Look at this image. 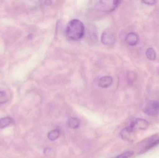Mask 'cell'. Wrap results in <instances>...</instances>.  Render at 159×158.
I'll return each mask as SVG.
<instances>
[{
	"label": "cell",
	"instance_id": "1",
	"mask_svg": "<svg viewBox=\"0 0 159 158\" xmlns=\"http://www.w3.org/2000/svg\"><path fill=\"white\" fill-rule=\"evenodd\" d=\"M65 32L70 40L72 41L80 40L83 37L85 33L84 24L79 19H73L67 25Z\"/></svg>",
	"mask_w": 159,
	"mask_h": 158
},
{
	"label": "cell",
	"instance_id": "2",
	"mask_svg": "<svg viewBox=\"0 0 159 158\" xmlns=\"http://www.w3.org/2000/svg\"><path fill=\"white\" fill-rule=\"evenodd\" d=\"M121 2L120 1H99L96 5V8L99 10L105 12L112 11L117 7L118 6Z\"/></svg>",
	"mask_w": 159,
	"mask_h": 158
},
{
	"label": "cell",
	"instance_id": "3",
	"mask_svg": "<svg viewBox=\"0 0 159 158\" xmlns=\"http://www.w3.org/2000/svg\"><path fill=\"white\" fill-rule=\"evenodd\" d=\"M149 126V122L143 119H136L133 121L128 128L134 132L135 130H146Z\"/></svg>",
	"mask_w": 159,
	"mask_h": 158
},
{
	"label": "cell",
	"instance_id": "4",
	"mask_svg": "<svg viewBox=\"0 0 159 158\" xmlns=\"http://www.w3.org/2000/svg\"><path fill=\"white\" fill-rule=\"evenodd\" d=\"M144 112L151 117L157 116L159 113V101H154L149 103L145 108Z\"/></svg>",
	"mask_w": 159,
	"mask_h": 158
},
{
	"label": "cell",
	"instance_id": "5",
	"mask_svg": "<svg viewBox=\"0 0 159 158\" xmlns=\"http://www.w3.org/2000/svg\"><path fill=\"white\" fill-rule=\"evenodd\" d=\"M101 41L105 45H113L115 42L114 33L111 30H106L102 33Z\"/></svg>",
	"mask_w": 159,
	"mask_h": 158
},
{
	"label": "cell",
	"instance_id": "6",
	"mask_svg": "<svg viewBox=\"0 0 159 158\" xmlns=\"http://www.w3.org/2000/svg\"><path fill=\"white\" fill-rule=\"evenodd\" d=\"M139 41V37L138 34L134 32H130L128 33L125 38V41L129 45L134 46L138 44Z\"/></svg>",
	"mask_w": 159,
	"mask_h": 158
},
{
	"label": "cell",
	"instance_id": "7",
	"mask_svg": "<svg viewBox=\"0 0 159 158\" xmlns=\"http://www.w3.org/2000/svg\"><path fill=\"white\" fill-rule=\"evenodd\" d=\"M113 83V79L109 76L102 77L99 81V86L103 88L109 87Z\"/></svg>",
	"mask_w": 159,
	"mask_h": 158
},
{
	"label": "cell",
	"instance_id": "8",
	"mask_svg": "<svg viewBox=\"0 0 159 158\" xmlns=\"http://www.w3.org/2000/svg\"><path fill=\"white\" fill-rule=\"evenodd\" d=\"M68 126L71 129H75L78 128L80 125L79 120L76 118H70L68 120Z\"/></svg>",
	"mask_w": 159,
	"mask_h": 158
},
{
	"label": "cell",
	"instance_id": "9",
	"mask_svg": "<svg viewBox=\"0 0 159 158\" xmlns=\"http://www.w3.org/2000/svg\"><path fill=\"white\" fill-rule=\"evenodd\" d=\"M60 135V131L57 129H56L48 133V137L50 141H54L59 138Z\"/></svg>",
	"mask_w": 159,
	"mask_h": 158
},
{
	"label": "cell",
	"instance_id": "10",
	"mask_svg": "<svg viewBox=\"0 0 159 158\" xmlns=\"http://www.w3.org/2000/svg\"><path fill=\"white\" fill-rule=\"evenodd\" d=\"M12 119L8 117L0 119V129H4L7 127L12 123Z\"/></svg>",
	"mask_w": 159,
	"mask_h": 158
},
{
	"label": "cell",
	"instance_id": "11",
	"mask_svg": "<svg viewBox=\"0 0 159 158\" xmlns=\"http://www.w3.org/2000/svg\"><path fill=\"white\" fill-rule=\"evenodd\" d=\"M146 55L147 58L150 60H155L157 57L156 51L154 50V48L152 47H149L147 50Z\"/></svg>",
	"mask_w": 159,
	"mask_h": 158
},
{
	"label": "cell",
	"instance_id": "12",
	"mask_svg": "<svg viewBox=\"0 0 159 158\" xmlns=\"http://www.w3.org/2000/svg\"><path fill=\"white\" fill-rule=\"evenodd\" d=\"M134 152L133 151H129L125 153H122L120 155H119L117 156L114 158H129L131 156L133 155Z\"/></svg>",
	"mask_w": 159,
	"mask_h": 158
},
{
	"label": "cell",
	"instance_id": "13",
	"mask_svg": "<svg viewBox=\"0 0 159 158\" xmlns=\"http://www.w3.org/2000/svg\"><path fill=\"white\" fill-rule=\"evenodd\" d=\"M7 101L6 94L3 92L0 91V104H4Z\"/></svg>",
	"mask_w": 159,
	"mask_h": 158
},
{
	"label": "cell",
	"instance_id": "14",
	"mask_svg": "<svg viewBox=\"0 0 159 158\" xmlns=\"http://www.w3.org/2000/svg\"><path fill=\"white\" fill-rule=\"evenodd\" d=\"M159 144V139L156 140V141H154V142H152V143H150L146 147H145L144 149V152H145L146 151H148L149 150L150 148L152 147H154L156 145L158 144Z\"/></svg>",
	"mask_w": 159,
	"mask_h": 158
},
{
	"label": "cell",
	"instance_id": "15",
	"mask_svg": "<svg viewBox=\"0 0 159 158\" xmlns=\"http://www.w3.org/2000/svg\"><path fill=\"white\" fill-rule=\"evenodd\" d=\"M142 2L147 5H154L157 2L155 1H152V0H145V1H142Z\"/></svg>",
	"mask_w": 159,
	"mask_h": 158
}]
</instances>
